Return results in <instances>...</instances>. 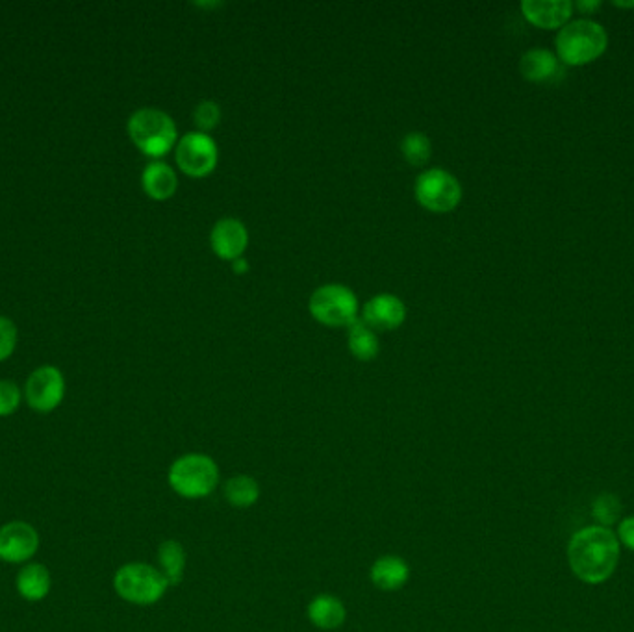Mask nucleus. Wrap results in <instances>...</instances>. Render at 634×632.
<instances>
[{
    "label": "nucleus",
    "mask_w": 634,
    "mask_h": 632,
    "mask_svg": "<svg viewBox=\"0 0 634 632\" xmlns=\"http://www.w3.org/2000/svg\"><path fill=\"white\" fill-rule=\"evenodd\" d=\"M114 588L125 601L140 607H149L164 597L169 584L162 571L149 564L132 562L117 569L114 577Z\"/></svg>",
    "instance_id": "39448f33"
},
{
    "label": "nucleus",
    "mask_w": 634,
    "mask_h": 632,
    "mask_svg": "<svg viewBox=\"0 0 634 632\" xmlns=\"http://www.w3.org/2000/svg\"><path fill=\"white\" fill-rule=\"evenodd\" d=\"M592 516L599 527L609 529L616 525L622 516V501L614 493H601L592 503Z\"/></svg>",
    "instance_id": "5701e85b"
},
{
    "label": "nucleus",
    "mask_w": 634,
    "mask_h": 632,
    "mask_svg": "<svg viewBox=\"0 0 634 632\" xmlns=\"http://www.w3.org/2000/svg\"><path fill=\"white\" fill-rule=\"evenodd\" d=\"M39 534L25 521H12L0 527V560L25 564L38 553Z\"/></svg>",
    "instance_id": "9d476101"
},
{
    "label": "nucleus",
    "mask_w": 634,
    "mask_h": 632,
    "mask_svg": "<svg viewBox=\"0 0 634 632\" xmlns=\"http://www.w3.org/2000/svg\"><path fill=\"white\" fill-rule=\"evenodd\" d=\"M347 343H349V351L362 362L373 360L381 351L377 330L371 329L360 317L349 327Z\"/></svg>",
    "instance_id": "6ab92c4d"
},
{
    "label": "nucleus",
    "mask_w": 634,
    "mask_h": 632,
    "mask_svg": "<svg viewBox=\"0 0 634 632\" xmlns=\"http://www.w3.org/2000/svg\"><path fill=\"white\" fill-rule=\"evenodd\" d=\"M210 245L221 260L234 262L236 258L243 256L249 245L247 227L236 217H223L210 232Z\"/></svg>",
    "instance_id": "9b49d317"
},
{
    "label": "nucleus",
    "mask_w": 634,
    "mask_h": 632,
    "mask_svg": "<svg viewBox=\"0 0 634 632\" xmlns=\"http://www.w3.org/2000/svg\"><path fill=\"white\" fill-rule=\"evenodd\" d=\"M601 8V0H577L573 2V10L581 15H594Z\"/></svg>",
    "instance_id": "cd10ccee"
},
{
    "label": "nucleus",
    "mask_w": 634,
    "mask_h": 632,
    "mask_svg": "<svg viewBox=\"0 0 634 632\" xmlns=\"http://www.w3.org/2000/svg\"><path fill=\"white\" fill-rule=\"evenodd\" d=\"M609 49L607 28L588 17L571 19L555 38V54L564 67L594 64Z\"/></svg>",
    "instance_id": "f03ea898"
},
{
    "label": "nucleus",
    "mask_w": 634,
    "mask_h": 632,
    "mask_svg": "<svg viewBox=\"0 0 634 632\" xmlns=\"http://www.w3.org/2000/svg\"><path fill=\"white\" fill-rule=\"evenodd\" d=\"M403 158L410 165H425L432 156V143L423 132H410L401 140Z\"/></svg>",
    "instance_id": "4be33fe9"
},
{
    "label": "nucleus",
    "mask_w": 634,
    "mask_h": 632,
    "mask_svg": "<svg viewBox=\"0 0 634 632\" xmlns=\"http://www.w3.org/2000/svg\"><path fill=\"white\" fill-rule=\"evenodd\" d=\"M21 405V390L12 380H0V418L12 416Z\"/></svg>",
    "instance_id": "393cba45"
},
{
    "label": "nucleus",
    "mask_w": 634,
    "mask_h": 632,
    "mask_svg": "<svg viewBox=\"0 0 634 632\" xmlns=\"http://www.w3.org/2000/svg\"><path fill=\"white\" fill-rule=\"evenodd\" d=\"M414 195L425 210L434 214L453 212L462 201V186L458 178L445 169H427L414 184Z\"/></svg>",
    "instance_id": "0eeeda50"
},
{
    "label": "nucleus",
    "mask_w": 634,
    "mask_h": 632,
    "mask_svg": "<svg viewBox=\"0 0 634 632\" xmlns=\"http://www.w3.org/2000/svg\"><path fill=\"white\" fill-rule=\"evenodd\" d=\"M193 121H195V125L199 128V132L208 134V132L214 130V128L219 125V121H221V108H219V104L214 101L199 102L197 108L193 110Z\"/></svg>",
    "instance_id": "b1692460"
},
{
    "label": "nucleus",
    "mask_w": 634,
    "mask_h": 632,
    "mask_svg": "<svg viewBox=\"0 0 634 632\" xmlns=\"http://www.w3.org/2000/svg\"><path fill=\"white\" fill-rule=\"evenodd\" d=\"M17 345V329L8 317L0 316V362L8 360Z\"/></svg>",
    "instance_id": "a878e982"
},
{
    "label": "nucleus",
    "mask_w": 634,
    "mask_h": 632,
    "mask_svg": "<svg viewBox=\"0 0 634 632\" xmlns=\"http://www.w3.org/2000/svg\"><path fill=\"white\" fill-rule=\"evenodd\" d=\"M520 8L523 17L542 30H560L575 13L571 0H523Z\"/></svg>",
    "instance_id": "ddd939ff"
},
{
    "label": "nucleus",
    "mask_w": 634,
    "mask_h": 632,
    "mask_svg": "<svg viewBox=\"0 0 634 632\" xmlns=\"http://www.w3.org/2000/svg\"><path fill=\"white\" fill-rule=\"evenodd\" d=\"M225 497L230 505L236 508H247L258 501L260 486L253 477L238 475L225 484Z\"/></svg>",
    "instance_id": "412c9836"
},
{
    "label": "nucleus",
    "mask_w": 634,
    "mask_h": 632,
    "mask_svg": "<svg viewBox=\"0 0 634 632\" xmlns=\"http://www.w3.org/2000/svg\"><path fill=\"white\" fill-rule=\"evenodd\" d=\"M15 586L23 599L30 603H38L51 592V573L43 564H26L25 568L17 573Z\"/></svg>",
    "instance_id": "dca6fc26"
},
{
    "label": "nucleus",
    "mask_w": 634,
    "mask_h": 632,
    "mask_svg": "<svg viewBox=\"0 0 634 632\" xmlns=\"http://www.w3.org/2000/svg\"><path fill=\"white\" fill-rule=\"evenodd\" d=\"M158 560L162 566V575L169 586H177L184 577L186 568V553L184 547L175 540H165L158 549Z\"/></svg>",
    "instance_id": "aec40b11"
},
{
    "label": "nucleus",
    "mask_w": 634,
    "mask_h": 632,
    "mask_svg": "<svg viewBox=\"0 0 634 632\" xmlns=\"http://www.w3.org/2000/svg\"><path fill=\"white\" fill-rule=\"evenodd\" d=\"M141 186L145 193L154 201H167L175 195L178 188V178L175 169L165 162L154 160L143 169Z\"/></svg>",
    "instance_id": "2eb2a0df"
},
{
    "label": "nucleus",
    "mask_w": 634,
    "mask_h": 632,
    "mask_svg": "<svg viewBox=\"0 0 634 632\" xmlns=\"http://www.w3.org/2000/svg\"><path fill=\"white\" fill-rule=\"evenodd\" d=\"M618 542L634 553V518H625L618 525Z\"/></svg>",
    "instance_id": "bb28decb"
},
{
    "label": "nucleus",
    "mask_w": 634,
    "mask_h": 632,
    "mask_svg": "<svg viewBox=\"0 0 634 632\" xmlns=\"http://www.w3.org/2000/svg\"><path fill=\"white\" fill-rule=\"evenodd\" d=\"M128 136L145 156L162 158L177 145V125L171 115L156 108H141L128 119Z\"/></svg>",
    "instance_id": "7ed1b4c3"
},
{
    "label": "nucleus",
    "mask_w": 634,
    "mask_h": 632,
    "mask_svg": "<svg viewBox=\"0 0 634 632\" xmlns=\"http://www.w3.org/2000/svg\"><path fill=\"white\" fill-rule=\"evenodd\" d=\"M568 562L579 581L601 584L609 581L620 562L618 536L605 527H586L571 536Z\"/></svg>",
    "instance_id": "f257e3e1"
},
{
    "label": "nucleus",
    "mask_w": 634,
    "mask_h": 632,
    "mask_svg": "<svg viewBox=\"0 0 634 632\" xmlns=\"http://www.w3.org/2000/svg\"><path fill=\"white\" fill-rule=\"evenodd\" d=\"M310 314L325 327H351L358 319L360 303L355 291L343 284H323L310 295Z\"/></svg>",
    "instance_id": "423d86ee"
},
{
    "label": "nucleus",
    "mask_w": 634,
    "mask_h": 632,
    "mask_svg": "<svg viewBox=\"0 0 634 632\" xmlns=\"http://www.w3.org/2000/svg\"><path fill=\"white\" fill-rule=\"evenodd\" d=\"M308 618L319 629L334 631L345 621V607L334 595H317L308 607Z\"/></svg>",
    "instance_id": "a211bd4d"
},
{
    "label": "nucleus",
    "mask_w": 634,
    "mask_h": 632,
    "mask_svg": "<svg viewBox=\"0 0 634 632\" xmlns=\"http://www.w3.org/2000/svg\"><path fill=\"white\" fill-rule=\"evenodd\" d=\"M410 577V569L403 558L382 557L371 568V581L386 592H394L405 586Z\"/></svg>",
    "instance_id": "f3484780"
},
{
    "label": "nucleus",
    "mask_w": 634,
    "mask_h": 632,
    "mask_svg": "<svg viewBox=\"0 0 634 632\" xmlns=\"http://www.w3.org/2000/svg\"><path fill=\"white\" fill-rule=\"evenodd\" d=\"M520 73L527 82L546 84L560 78L564 73V65L558 62L555 52L536 47L521 56Z\"/></svg>",
    "instance_id": "4468645a"
},
{
    "label": "nucleus",
    "mask_w": 634,
    "mask_h": 632,
    "mask_svg": "<svg viewBox=\"0 0 634 632\" xmlns=\"http://www.w3.org/2000/svg\"><path fill=\"white\" fill-rule=\"evenodd\" d=\"M65 380L60 369L43 366L26 380L25 397L28 406L39 414H49L64 401Z\"/></svg>",
    "instance_id": "1a4fd4ad"
},
{
    "label": "nucleus",
    "mask_w": 634,
    "mask_h": 632,
    "mask_svg": "<svg viewBox=\"0 0 634 632\" xmlns=\"http://www.w3.org/2000/svg\"><path fill=\"white\" fill-rule=\"evenodd\" d=\"M217 143L212 136L204 132H188L184 138L177 141L175 160L184 175L191 178H203L216 169Z\"/></svg>",
    "instance_id": "6e6552de"
},
{
    "label": "nucleus",
    "mask_w": 634,
    "mask_h": 632,
    "mask_svg": "<svg viewBox=\"0 0 634 632\" xmlns=\"http://www.w3.org/2000/svg\"><path fill=\"white\" fill-rule=\"evenodd\" d=\"M612 6H616V8H620V10H633L634 0H631V2H623V0H614V2H612Z\"/></svg>",
    "instance_id": "c756f323"
},
{
    "label": "nucleus",
    "mask_w": 634,
    "mask_h": 632,
    "mask_svg": "<svg viewBox=\"0 0 634 632\" xmlns=\"http://www.w3.org/2000/svg\"><path fill=\"white\" fill-rule=\"evenodd\" d=\"M232 267H234L236 273H247V271H249V262L241 256V258H236V260L232 262Z\"/></svg>",
    "instance_id": "c85d7f7f"
},
{
    "label": "nucleus",
    "mask_w": 634,
    "mask_h": 632,
    "mask_svg": "<svg viewBox=\"0 0 634 632\" xmlns=\"http://www.w3.org/2000/svg\"><path fill=\"white\" fill-rule=\"evenodd\" d=\"M219 469L210 456L190 453L180 456L169 468V486L186 499H201L214 492Z\"/></svg>",
    "instance_id": "20e7f679"
},
{
    "label": "nucleus",
    "mask_w": 634,
    "mask_h": 632,
    "mask_svg": "<svg viewBox=\"0 0 634 632\" xmlns=\"http://www.w3.org/2000/svg\"><path fill=\"white\" fill-rule=\"evenodd\" d=\"M373 330L399 329L406 319V306L394 293L373 295L362 308V317Z\"/></svg>",
    "instance_id": "f8f14e48"
}]
</instances>
